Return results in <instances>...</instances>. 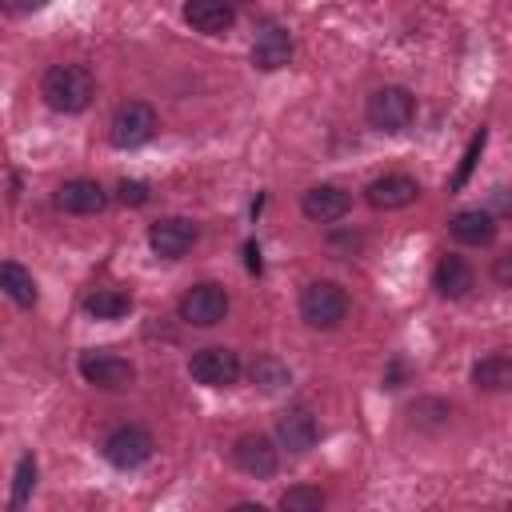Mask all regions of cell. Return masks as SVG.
<instances>
[{
    "instance_id": "cell-9",
    "label": "cell",
    "mask_w": 512,
    "mask_h": 512,
    "mask_svg": "<svg viewBox=\"0 0 512 512\" xmlns=\"http://www.w3.org/2000/svg\"><path fill=\"white\" fill-rule=\"evenodd\" d=\"M196 236H200L196 224L184 220V216H164V220H156V224L148 228V244H152V252H156L160 260H180L184 252H192Z\"/></svg>"
},
{
    "instance_id": "cell-24",
    "label": "cell",
    "mask_w": 512,
    "mask_h": 512,
    "mask_svg": "<svg viewBox=\"0 0 512 512\" xmlns=\"http://www.w3.org/2000/svg\"><path fill=\"white\" fill-rule=\"evenodd\" d=\"M32 488H36V460H32V456L24 452V456L16 460V476H12V508L28 504Z\"/></svg>"
},
{
    "instance_id": "cell-20",
    "label": "cell",
    "mask_w": 512,
    "mask_h": 512,
    "mask_svg": "<svg viewBox=\"0 0 512 512\" xmlns=\"http://www.w3.org/2000/svg\"><path fill=\"white\" fill-rule=\"evenodd\" d=\"M0 292H8L20 308H32L36 304V280L24 264L16 260H0Z\"/></svg>"
},
{
    "instance_id": "cell-27",
    "label": "cell",
    "mask_w": 512,
    "mask_h": 512,
    "mask_svg": "<svg viewBox=\"0 0 512 512\" xmlns=\"http://www.w3.org/2000/svg\"><path fill=\"white\" fill-rule=\"evenodd\" d=\"M48 0H0V8L8 12V16H28V12H40Z\"/></svg>"
},
{
    "instance_id": "cell-14",
    "label": "cell",
    "mask_w": 512,
    "mask_h": 512,
    "mask_svg": "<svg viewBox=\"0 0 512 512\" xmlns=\"http://www.w3.org/2000/svg\"><path fill=\"white\" fill-rule=\"evenodd\" d=\"M364 196H368V204H372V208L392 212V208H408V204L420 196V184H416L412 176H404V172H392V176L372 180Z\"/></svg>"
},
{
    "instance_id": "cell-29",
    "label": "cell",
    "mask_w": 512,
    "mask_h": 512,
    "mask_svg": "<svg viewBox=\"0 0 512 512\" xmlns=\"http://www.w3.org/2000/svg\"><path fill=\"white\" fill-rule=\"evenodd\" d=\"M244 252H248V268H252V272H260V252H256V244H248Z\"/></svg>"
},
{
    "instance_id": "cell-16",
    "label": "cell",
    "mask_w": 512,
    "mask_h": 512,
    "mask_svg": "<svg viewBox=\"0 0 512 512\" xmlns=\"http://www.w3.org/2000/svg\"><path fill=\"white\" fill-rule=\"evenodd\" d=\"M56 204L64 212H72V216H92V212H100L108 204V192L96 180H64L56 188Z\"/></svg>"
},
{
    "instance_id": "cell-4",
    "label": "cell",
    "mask_w": 512,
    "mask_h": 512,
    "mask_svg": "<svg viewBox=\"0 0 512 512\" xmlns=\"http://www.w3.org/2000/svg\"><path fill=\"white\" fill-rule=\"evenodd\" d=\"M152 448H156V440H152V432L148 428H140V424H120V428H112L108 436H104V460L112 464V468H140L144 460H152Z\"/></svg>"
},
{
    "instance_id": "cell-10",
    "label": "cell",
    "mask_w": 512,
    "mask_h": 512,
    "mask_svg": "<svg viewBox=\"0 0 512 512\" xmlns=\"http://www.w3.org/2000/svg\"><path fill=\"white\" fill-rule=\"evenodd\" d=\"M80 376L96 388H128L136 380V368L116 352H84L80 356Z\"/></svg>"
},
{
    "instance_id": "cell-7",
    "label": "cell",
    "mask_w": 512,
    "mask_h": 512,
    "mask_svg": "<svg viewBox=\"0 0 512 512\" xmlns=\"http://www.w3.org/2000/svg\"><path fill=\"white\" fill-rule=\"evenodd\" d=\"M188 372H192V380H200V384H208V388H228V384H236V380H240L244 364H240V356H236L232 348L212 344V348L192 352Z\"/></svg>"
},
{
    "instance_id": "cell-2",
    "label": "cell",
    "mask_w": 512,
    "mask_h": 512,
    "mask_svg": "<svg viewBox=\"0 0 512 512\" xmlns=\"http://www.w3.org/2000/svg\"><path fill=\"white\" fill-rule=\"evenodd\" d=\"M300 316L308 328H336L344 316H348V292L336 284V280H312L304 292H300Z\"/></svg>"
},
{
    "instance_id": "cell-8",
    "label": "cell",
    "mask_w": 512,
    "mask_h": 512,
    "mask_svg": "<svg viewBox=\"0 0 512 512\" xmlns=\"http://www.w3.org/2000/svg\"><path fill=\"white\" fill-rule=\"evenodd\" d=\"M232 464H236L244 476L264 480V476H272V472L280 468V448H276L268 436L248 432V436H240V440L232 444Z\"/></svg>"
},
{
    "instance_id": "cell-12",
    "label": "cell",
    "mask_w": 512,
    "mask_h": 512,
    "mask_svg": "<svg viewBox=\"0 0 512 512\" xmlns=\"http://www.w3.org/2000/svg\"><path fill=\"white\" fill-rule=\"evenodd\" d=\"M276 440H280V448L300 456L320 440V424L308 408H288L284 416H276Z\"/></svg>"
},
{
    "instance_id": "cell-22",
    "label": "cell",
    "mask_w": 512,
    "mask_h": 512,
    "mask_svg": "<svg viewBox=\"0 0 512 512\" xmlns=\"http://www.w3.org/2000/svg\"><path fill=\"white\" fill-rule=\"evenodd\" d=\"M128 308H132V296L116 292V288H96L84 296V312L96 320H120V316H128Z\"/></svg>"
},
{
    "instance_id": "cell-5",
    "label": "cell",
    "mask_w": 512,
    "mask_h": 512,
    "mask_svg": "<svg viewBox=\"0 0 512 512\" xmlns=\"http://www.w3.org/2000/svg\"><path fill=\"white\" fill-rule=\"evenodd\" d=\"M108 128H112L108 136H112L116 148H140V144H148L156 136V112L144 100H124L112 112V124Z\"/></svg>"
},
{
    "instance_id": "cell-28",
    "label": "cell",
    "mask_w": 512,
    "mask_h": 512,
    "mask_svg": "<svg viewBox=\"0 0 512 512\" xmlns=\"http://www.w3.org/2000/svg\"><path fill=\"white\" fill-rule=\"evenodd\" d=\"M496 284L500 288H512V256H500L496 260Z\"/></svg>"
},
{
    "instance_id": "cell-23",
    "label": "cell",
    "mask_w": 512,
    "mask_h": 512,
    "mask_svg": "<svg viewBox=\"0 0 512 512\" xmlns=\"http://www.w3.org/2000/svg\"><path fill=\"white\" fill-rule=\"evenodd\" d=\"M280 508L284 512H320L324 508V492L320 488H308V484H296L280 496Z\"/></svg>"
},
{
    "instance_id": "cell-13",
    "label": "cell",
    "mask_w": 512,
    "mask_h": 512,
    "mask_svg": "<svg viewBox=\"0 0 512 512\" xmlns=\"http://www.w3.org/2000/svg\"><path fill=\"white\" fill-rule=\"evenodd\" d=\"M288 60H292V36H288V28L264 24V28L256 32V44H252V64H256L260 72H276V68H284Z\"/></svg>"
},
{
    "instance_id": "cell-17",
    "label": "cell",
    "mask_w": 512,
    "mask_h": 512,
    "mask_svg": "<svg viewBox=\"0 0 512 512\" xmlns=\"http://www.w3.org/2000/svg\"><path fill=\"white\" fill-rule=\"evenodd\" d=\"M432 284H436V292H440L444 300H460V296H468V288L476 284V272H472V264H468L464 256L448 252V256H440V264H436V272H432Z\"/></svg>"
},
{
    "instance_id": "cell-21",
    "label": "cell",
    "mask_w": 512,
    "mask_h": 512,
    "mask_svg": "<svg viewBox=\"0 0 512 512\" xmlns=\"http://www.w3.org/2000/svg\"><path fill=\"white\" fill-rule=\"evenodd\" d=\"M248 376H252V384L260 392H284L292 384V368L280 356H256L252 368H248Z\"/></svg>"
},
{
    "instance_id": "cell-1",
    "label": "cell",
    "mask_w": 512,
    "mask_h": 512,
    "mask_svg": "<svg viewBox=\"0 0 512 512\" xmlns=\"http://www.w3.org/2000/svg\"><path fill=\"white\" fill-rule=\"evenodd\" d=\"M40 96L52 112H64V116H76L92 104L96 96V80L84 64H52L40 80Z\"/></svg>"
},
{
    "instance_id": "cell-26",
    "label": "cell",
    "mask_w": 512,
    "mask_h": 512,
    "mask_svg": "<svg viewBox=\"0 0 512 512\" xmlns=\"http://www.w3.org/2000/svg\"><path fill=\"white\" fill-rule=\"evenodd\" d=\"M116 200H120V204H132V208H140V204H148V184H144V180H120Z\"/></svg>"
},
{
    "instance_id": "cell-15",
    "label": "cell",
    "mask_w": 512,
    "mask_h": 512,
    "mask_svg": "<svg viewBox=\"0 0 512 512\" xmlns=\"http://www.w3.org/2000/svg\"><path fill=\"white\" fill-rule=\"evenodd\" d=\"M184 20L204 36H224L236 24V8H232V0H188Z\"/></svg>"
},
{
    "instance_id": "cell-25",
    "label": "cell",
    "mask_w": 512,
    "mask_h": 512,
    "mask_svg": "<svg viewBox=\"0 0 512 512\" xmlns=\"http://www.w3.org/2000/svg\"><path fill=\"white\" fill-rule=\"evenodd\" d=\"M484 144H488V132L480 128V132L468 140V148H464V160H460V168H456V176H452V188H464V184H468V176H472V168H476Z\"/></svg>"
},
{
    "instance_id": "cell-3",
    "label": "cell",
    "mask_w": 512,
    "mask_h": 512,
    "mask_svg": "<svg viewBox=\"0 0 512 512\" xmlns=\"http://www.w3.org/2000/svg\"><path fill=\"white\" fill-rule=\"evenodd\" d=\"M364 116H368V124L376 132H404L412 124V116H416V96L408 88H400V84H384V88H376L368 96Z\"/></svg>"
},
{
    "instance_id": "cell-18",
    "label": "cell",
    "mask_w": 512,
    "mask_h": 512,
    "mask_svg": "<svg viewBox=\"0 0 512 512\" xmlns=\"http://www.w3.org/2000/svg\"><path fill=\"white\" fill-rule=\"evenodd\" d=\"M448 232H452L460 244L480 248V244H492V240H496V216L484 212V208H464V212H456V216L448 220Z\"/></svg>"
},
{
    "instance_id": "cell-11",
    "label": "cell",
    "mask_w": 512,
    "mask_h": 512,
    "mask_svg": "<svg viewBox=\"0 0 512 512\" xmlns=\"http://www.w3.org/2000/svg\"><path fill=\"white\" fill-rule=\"evenodd\" d=\"M348 208H352V196H348L344 188H336V184H316V188H308V192L300 196V212H304L308 220H316V224L344 220Z\"/></svg>"
},
{
    "instance_id": "cell-6",
    "label": "cell",
    "mask_w": 512,
    "mask_h": 512,
    "mask_svg": "<svg viewBox=\"0 0 512 512\" xmlns=\"http://www.w3.org/2000/svg\"><path fill=\"white\" fill-rule=\"evenodd\" d=\"M228 316V292L212 280L204 284H192L184 296H180V320L184 324H196V328H212Z\"/></svg>"
},
{
    "instance_id": "cell-19",
    "label": "cell",
    "mask_w": 512,
    "mask_h": 512,
    "mask_svg": "<svg viewBox=\"0 0 512 512\" xmlns=\"http://www.w3.org/2000/svg\"><path fill=\"white\" fill-rule=\"evenodd\" d=\"M472 384L484 392H504L512 384V360L504 352H488L472 364Z\"/></svg>"
}]
</instances>
